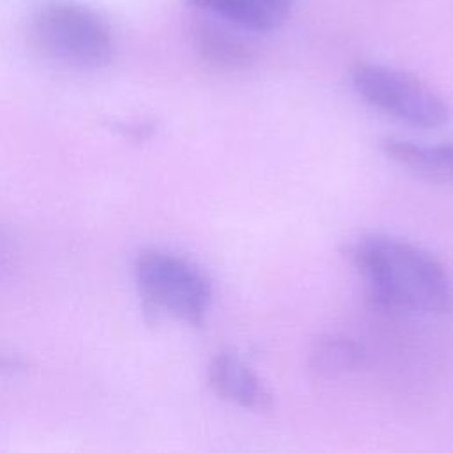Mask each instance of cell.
I'll return each mask as SVG.
<instances>
[{
  "label": "cell",
  "mask_w": 453,
  "mask_h": 453,
  "mask_svg": "<svg viewBox=\"0 0 453 453\" xmlns=\"http://www.w3.org/2000/svg\"><path fill=\"white\" fill-rule=\"evenodd\" d=\"M352 260L373 308L398 313H446L453 283L444 265L407 241L368 235L356 242Z\"/></svg>",
  "instance_id": "cell-1"
},
{
  "label": "cell",
  "mask_w": 453,
  "mask_h": 453,
  "mask_svg": "<svg viewBox=\"0 0 453 453\" xmlns=\"http://www.w3.org/2000/svg\"><path fill=\"white\" fill-rule=\"evenodd\" d=\"M30 39L42 57L78 71L106 67L115 51L106 23L88 7L73 2L41 7L32 18Z\"/></svg>",
  "instance_id": "cell-2"
},
{
  "label": "cell",
  "mask_w": 453,
  "mask_h": 453,
  "mask_svg": "<svg viewBox=\"0 0 453 453\" xmlns=\"http://www.w3.org/2000/svg\"><path fill=\"white\" fill-rule=\"evenodd\" d=\"M134 283L145 310L202 326L211 306L207 276L184 257L165 250H143L134 260Z\"/></svg>",
  "instance_id": "cell-3"
},
{
  "label": "cell",
  "mask_w": 453,
  "mask_h": 453,
  "mask_svg": "<svg viewBox=\"0 0 453 453\" xmlns=\"http://www.w3.org/2000/svg\"><path fill=\"white\" fill-rule=\"evenodd\" d=\"M356 92L372 106L416 127H439L449 119L446 101L419 78L375 62L350 69Z\"/></svg>",
  "instance_id": "cell-4"
},
{
  "label": "cell",
  "mask_w": 453,
  "mask_h": 453,
  "mask_svg": "<svg viewBox=\"0 0 453 453\" xmlns=\"http://www.w3.org/2000/svg\"><path fill=\"white\" fill-rule=\"evenodd\" d=\"M207 380L219 398L242 409L265 411L271 405V395L258 375L234 352H219L212 357Z\"/></svg>",
  "instance_id": "cell-5"
},
{
  "label": "cell",
  "mask_w": 453,
  "mask_h": 453,
  "mask_svg": "<svg viewBox=\"0 0 453 453\" xmlns=\"http://www.w3.org/2000/svg\"><path fill=\"white\" fill-rule=\"evenodd\" d=\"M189 4L253 32L276 30L292 11V0H189Z\"/></svg>",
  "instance_id": "cell-6"
},
{
  "label": "cell",
  "mask_w": 453,
  "mask_h": 453,
  "mask_svg": "<svg viewBox=\"0 0 453 453\" xmlns=\"http://www.w3.org/2000/svg\"><path fill=\"white\" fill-rule=\"evenodd\" d=\"M384 152L402 166L421 175L453 180V142L441 145H421L407 140H384Z\"/></svg>",
  "instance_id": "cell-7"
},
{
  "label": "cell",
  "mask_w": 453,
  "mask_h": 453,
  "mask_svg": "<svg viewBox=\"0 0 453 453\" xmlns=\"http://www.w3.org/2000/svg\"><path fill=\"white\" fill-rule=\"evenodd\" d=\"M193 37L198 53L214 65L244 67L251 60L250 46L218 25L202 23L195 28Z\"/></svg>",
  "instance_id": "cell-8"
},
{
  "label": "cell",
  "mask_w": 453,
  "mask_h": 453,
  "mask_svg": "<svg viewBox=\"0 0 453 453\" xmlns=\"http://www.w3.org/2000/svg\"><path fill=\"white\" fill-rule=\"evenodd\" d=\"M365 359V350L354 340L327 336L315 343L311 350V368L326 377H334L357 368Z\"/></svg>",
  "instance_id": "cell-9"
}]
</instances>
